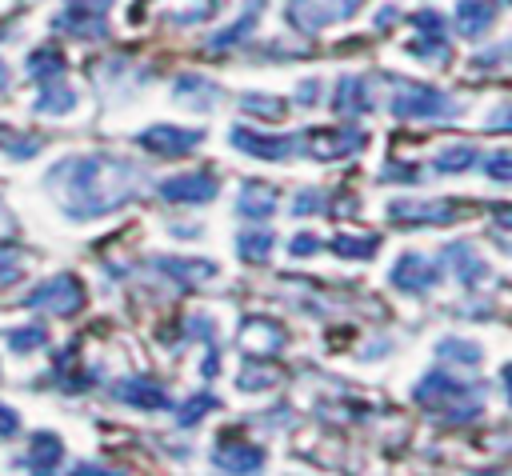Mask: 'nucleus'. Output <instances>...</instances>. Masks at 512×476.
I'll list each match as a JSON object with an SVG mask.
<instances>
[{
	"label": "nucleus",
	"mask_w": 512,
	"mask_h": 476,
	"mask_svg": "<svg viewBox=\"0 0 512 476\" xmlns=\"http://www.w3.org/2000/svg\"><path fill=\"white\" fill-rule=\"evenodd\" d=\"M132 180H136L132 168L124 160H112V156H76L52 172V184H68L64 188V212L80 216V220H92V216L120 208L132 192Z\"/></svg>",
	"instance_id": "1"
},
{
	"label": "nucleus",
	"mask_w": 512,
	"mask_h": 476,
	"mask_svg": "<svg viewBox=\"0 0 512 476\" xmlns=\"http://www.w3.org/2000/svg\"><path fill=\"white\" fill-rule=\"evenodd\" d=\"M392 112L396 116H412V120H452L460 108L432 84H420V80H404L392 96Z\"/></svg>",
	"instance_id": "2"
},
{
	"label": "nucleus",
	"mask_w": 512,
	"mask_h": 476,
	"mask_svg": "<svg viewBox=\"0 0 512 476\" xmlns=\"http://www.w3.org/2000/svg\"><path fill=\"white\" fill-rule=\"evenodd\" d=\"M80 304H84V288H80V280L68 276V272H56L52 280L36 284V288L24 296V308L52 312V316H72Z\"/></svg>",
	"instance_id": "3"
},
{
	"label": "nucleus",
	"mask_w": 512,
	"mask_h": 476,
	"mask_svg": "<svg viewBox=\"0 0 512 476\" xmlns=\"http://www.w3.org/2000/svg\"><path fill=\"white\" fill-rule=\"evenodd\" d=\"M452 216H460L452 200H396L388 208V220L396 224H448Z\"/></svg>",
	"instance_id": "4"
},
{
	"label": "nucleus",
	"mask_w": 512,
	"mask_h": 476,
	"mask_svg": "<svg viewBox=\"0 0 512 476\" xmlns=\"http://www.w3.org/2000/svg\"><path fill=\"white\" fill-rule=\"evenodd\" d=\"M200 140H204V132H196V128H172V124H156V128H148L140 136V144L148 152H160V156H188V152H196Z\"/></svg>",
	"instance_id": "5"
},
{
	"label": "nucleus",
	"mask_w": 512,
	"mask_h": 476,
	"mask_svg": "<svg viewBox=\"0 0 512 476\" xmlns=\"http://www.w3.org/2000/svg\"><path fill=\"white\" fill-rule=\"evenodd\" d=\"M304 140V136H300ZM364 132L360 128H320V132H312L308 140H304V148L316 156V160H332V156H348V152H356V148H364Z\"/></svg>",
	"instance_id": "6"
},
{
	"label": "nucleus",
	"mask_w": 512,
	"mask_h": 476,
	"mask_svg": "<svg viewBox=\"0 0 512 476\" xmlns=\"http://www.w3.org/2000/svg\"><path fill=\"white\" fill-rule=\"evenodd\" d=\"M216 192H220V184L208 172H184V176H172V180L160 184V196L172 200V204H204Z\"/></svg>",
	"instance_id": "7"
},
{
	"label": "nucleus",
	"mask_w": 512,
	"mask_h": 476,
	"mask_svg": "<svg viewBox=\"0 0 512 476\" xmlns=\"http://www.w3.org/2000/svg\"><path fill=\"white\" fill-rule=\"evenodd\" d=\"M296 140L300 136H260L252 128H232V144L248 156H260V160H284L296 152Z\"/></svg>",
	"instance_id": "8"
},
{
	"label": "nucleus",
	"mask_w": 512,
	"mask_h": 476,
	"mask_svg": "<svg viewBox=\"0 0 512 476\" xmlns=\"http://www.w3.org/2000/svg\"><path fill=\"white\" fill-rule=\"evenodd\" d=\"M436 280H440L436 264H432L428 256H420V252H404V256L396 260V268H392V284L404 288V292H424V288H432Z\"/></svg>",
	"instance_id": "9"
},
{
	"label": "nucleus",
	"mask_w": 512,
	"mask_h": 476,
	"mask_svg": "<svg viewBox=\"0 0 512 476\" xmlns=\"http://www.w3.org/2000/svg\"><path fill=\"white\" fill-rule=\"evenodd\" d=\"M240 348H244L248 356H272V352L284 348V332H280L272 320L252 316V320L240 328Z\"/></svg>",
	"instance_id": "10"
},
{
	"label": "nucleus",
	"mask_w": 512,
	"mask_h": 476,
	"mask_svg": "<svg viewBox=\"0 0 512 476\" xmlns=\"http://www.w3.org/2000/svg\"><path fill=\"white\" fill-rule=\"evenodd\" d=\"M332 108L340 116H360L372 108V92H368V80L364 76H340L336 88H332Z\"/></svg>",
	"instance_id": "11"
},
{
	"label": "nucleus",
	"mask_w": 512,
	"mask_h": 476,
	"mask_svg": "<svg viewBox=\"0 0 512 476\" xmlns=\"http://www.w3.org/2000/svg\"><path fill=\"white\" fill-rule=\"evenodd\" d=\"M272 208H276V188L272 184H260V180L240 184V192H236V212L240 216L264 220V216H272Z\"/></svg>",
	"instance_id": "12"
},
{
	"label": "nucleus",
	"mask_w": 512,
	"mask_h": 476,
	"mask_svg": "<svg viewBox=\"0 0 512 476\" xmlns=\"http://www.w3.org/2000/svg\"><path fill=\"white\" fill-rule=\"evenodd\" d=\"M212 460H216V468H224V472H256V468L264 464V452H260V448H252V444L220 440V444H216V452H212Z\"/></svg>",
	"instance_id": "13"
},
{
	"label": "nucleus",
	"mask_w": 512,
	"mask_h": 476,
	"mask_svg": "<svg viewBox=\"0 0 512 476\" xmlns=\"http://www.w3.org/2000/svg\"><path fill=\"white\" fill-rule=\"evenodd\" d=\"M60 436H52V432H36L32 436V448L16 460L20 468H32V472H52L56 464H60Z\"/></svg>",
	"instance_id": "14"
},
{
	"label": "nucleus",
	"mask_w": 512,
	"mask_h": 476,
	"mask_svg": "<svg viewBox=\"0 0 512 476\" xmlns=\"http://www.w3.org/2000/svg\"><path fill=\"white\" fill-rule=\"evenodd\" d=\"M444 260L456 264V276H460L464 284H484V280H488V264L476 256L472 244H448V248H444Z\"/></svg>",
	"instance_id": "15"
},
{
	"label": "nucleus",
	"mask_w": 512,
	"mask_h": 476,
	"mask_svg": "<svg viewBox=\"0 0 512 476\" xmlns=\"http://www.w3.org/2000/svg\"><path fill=\"white\" fill-rule=\"evenodd\" d=\"M496 20V0H460L456 4V24L464 36H480Z\"/></svg>",
	"instance_id": "16"
},
{
	"label": "nucleus",
	"mask_w": 512,
	"mask_h": 476,
	"mask_svg": "<svg viewBox=\"0 0 512 476\" xmlns=\"http://www.w3.org/2000/svg\"><path fill=\"white\" fill-rule=\"evenodd\" d=\"M124 404H136V408H148V412H156V408H168V396L156 388V384H144V380H120L116 388H112Z\"/></svg>",
	"instance_id": "17"
},
{
	"label": "nucleus",
	"mask_w": 512,
	"mask_h": 476,
	"mask_svg": "<svg viewBox=\"0 0 512 476\" xmlns=\"http://www.w3.org/2000/svg\"><path fill=\"white\" fill-rule=\"evenodd\" d=\"M272 248H276V236H272V232H264V228H256V232H240V236H236V256H240V260H248V264L268 260V256H272Z\"/></svg>",
	"instance_id": "18"
},
{
	"label": "nucleus",
	"mask_w": 512,
	"mask_h": 476,
	"mask_svg": "<svg viewBox=\"0 0 512 476\" xmlns=\"http://www.w3.org/2000/svg\"><path fill=\"white\" fill-rule=\"evenodd\" d=\"M28 72H32L36 80H60V72H64V52H60V48H40V52H32V56H28Z\"/></svg>",
	"instance_id": "19"
},
{
	"label": "nucleus",
	"mask_w": 512,
	"mask_h": 476,
	"mask_svg": "<svg viewBox=\"0 0 512 476\" xmlns=\"http://www.w3.org/2000/svg\"><path fill=\"white\" fill-rule=\"evenodd\" d=\"M48 84H52V88H44V96L36 100V108H40V112H56V116L68 112V108L76 104V92H72L68 84H60V80H48Z\"/></svg>",
	"instance_id": "20"
},
{
	"label": "nucleus",
	"mask_w": 512,
	"mask_h": 476,
	"mask_svg": "<svg viewBox=\"0 0 512 476\" xmlns=\"http://www.w3.org/2000/svg\"><path fill=\"white\" fill-rule=\"evenodd\" d=\"M476 160V148L472 144H452V148H444V152H436V172H464L468 164Z\"/></svg>",
	"instance_id": "21"
},
{
	"label": "nucleus",
	"mask_w": 512,
	"mask_h": 476,
	"mask_svg": "<svg viewBox=\"0 0 512 476\" xmlns=\"http://www.w3.org/2000/svg\"><path fill=\"white\" fill-rule=\"evenodd\" d=\"M156 264H164V272H172L176 280H208L216 272V264L208 260H156Z\"/></svg>",
	"instance_id": "22"
},
{
	"label": "nucleus",
	"mask_w": 512,
	"mask_h": 476,
	"mask_svg": "<svg viewBox=\"0 0 512 476\" xmlns=\"http://www.w3.org/2000/svg\"><path fill=\"white\" fill-rule=\"evenodd\" d=\"M380 248V236H336L332 252L336 256H372Z\"/></svg>",
	"instance_id": "23"
},
{
	"label": "nucleus",
	"mask_w": 512,
	"mask_h": 476,
	"mask_svg": "<svg viewBox=\"0 0 512 476\" xmlns=\"http://www.w3.org/2000/svg\"><path fill=\"white\" fill-rule=\"evenodd\" d=\"M240 104H244L252 116H264V120H276V116H284V104H280L276 96H260V92H248V96H240Z\"/></svg>",
	"instance_id": "24"
},
{
	"label": "nucleus",
	"mask_w": 512,
	"mask_h": 476,
	"mask_svg": "<svg viewBox=\"0 0 512 476\" xmlns=\"http://www.w3.org/2000/svg\"><path fill=\"white\" fill-rule=\"evenodd\" d=\"M176 96H180V100L200 96V104H208V100L216 96V88H212L208 80H200V76H184V80H176Z\"/></svg>",
	"instance_id": "25"
},
{
	"label": "nucleus",
	"mask_w": 512,
	"mask_h": 476,
	"mask_svg": "<svg viewBox=\"0 0 512 476\" xmlns=\"http://www.w3.org/2000/svg\"><path fill=\"white\" fill-rule=\"evenodd\" d=\"M208 408H216V400H212V396H196V400H188V404H184V408L176 412L180 428H192V424H196V420H200V416H204Z\"/></svg>",
	"instance_id": "26"
},
{
	"label": "nucleus",
	"mask_w": 512,
	"mask_h": 476,
	"mask_svg": "<svg viewBox=\"0 0 512 476\" xmlns=\"http://www.w3.org/2000/svg\"><path fill=\"white\" fill-rule=\"evenodd\" d=\"M48 340V332L44 328H20V332H12L8 336V344L16 348V352H32V348H40Z\"/></svg>",
	"instance_id": "27"
},
{
	"label": "nucleus",
	"mask_w": 512,
	"mask_h": 476,
	"mask_svg": "<svg viewBox=\"0 0 512 476\" xmlns=\"http://www.w3.org/2000/svg\"><path fill=\"white\" fill-rule=\"evenodd\" d=\"M252 24H256V12H248V16H244V20H236V24H232V28H228V32H220V36H216V40H212V44H216V48H228V44H232V40H244V36H248V32H252Z\"/></svg>",
	"instance_id": "28"
},
{
	"label": "nucleus",
	"mask_w": 512,
	"mask_h": 476,
	"mask_svg": "<svg viewBox=\"0 0 512 476\" xmlns=\"http://www.w3.org/2000/svg\"><path fill=\"white\" fill-rule=\"evenodd\" d=\"M16 276H20V252L12 244H0V284H8Z\"/></svg>",
	"instance_id": "29"
},
{
	"label": "nucleus",
	"mask_w": 512,
	"mask_h": 476,
	"mask_svg": "<svg viewBox=\"0 0 512 476\" xmlns=\"http://www.w3.org/2000/svg\"><path fill=\"white\" fill-rule=\"evenodd\" d=\"M436 352H440V356H460V360H468V364L480 360V348H476V344H464V340H444Z\"/></svg>",
	"instance_id": "30"
},
{
	"label": "nucleus",
	"mask_w": 512,
	"mask_h": 476,
	"mask_svg": "<svg viewBox=\"0 0 512 476\" xmlns=\"http://www.w3.org/2000/svg\"><path fill=\"white\" fill-rule=\"evenodd\" d=\"M488 176L512 184V152H496V156H488Z\"/></svg>",
	"instance_id": "31"
},
{
	"label": "nucleus",
	"mask_w": 512,
	"mask_h": 476,
	"mask_svg": "<svg viewBox=\"0 0 512 476\" xmlns=\"http://www.w3.org/2000/svg\"><path fill=\"white\" fill-rule=\"evenodd\" d=\"M16 432H20V416L0 404V436H16Z\"/></svg>",
	"instance_id": "32"
},
{
	"label": "nucleus",
	"mask_w": 512,
	"mask_h": 476,
	"mask_svg": "<svg viewBox=\"0 0 512 476\" xmlns=\"http://www.w3.org/2000/svg\"><path fill=\"white\" fill-rule=\"evenodd\" d=\"M316 200H320V192H300V196H296V216H304V212H316V208H320Z\"/></svg>",
	"instance_id": "33"
},
{
	"label": "nucleus",
	"mask_w": 512,
	"mask_h": 476,
	"mask_svg": "<svg viewBox=\"0 0 512 476\" xmlns=\"http://www.w3.org/2000/svg\"><path fill=\"white\" fill-rule=\"evenodd\" d=\"M316 248H320V244H316V240H312V236H308V232H304V236H296V240H292V256H312V252H316Z\"/></svg>",
	"instance_id": "34"
},
{
	"label": "nucleus",
	"mask_w": 512,
	"mask_h": 476,
	"mask_svg": "<svg viewBox=\"0 0 512 476\" xmlns=\"http://www.w3.org/2000/svg\"><path fill=\"white\" fill-rule=\"evenodd\" d=\"M488 128H512V104H504V108H496V112L488 116Z\"/></svg>",
	"instance_id": "35"
},
{
	"label": "nucleus",
	"mask_w": 512,
	"mask_h": 476,
	"mask_svg": "<svg viewBox=\"0 0 512 476\" xmlns=\"http://www.w3.org/2000/svg\"><path fill=\"white\" fill-rule=\"evenodd\" d=\"M80 4V12H96V16H104V8L112 4V0H76Z\"/></svg>",
	"instance_id": "36"
},
{
	"label": "nucleus",
	"mask_w": 512,
	"mask_h": 476,
	"mask_svg": "<svg viewBox=\"0 0 512 476\" xmlns=\"http://www.w3.org/2000/svg\"><path fill=\"white\" fill-rule=\"evenodd\" d=\"M500 380H504V392H508V400H512V364H504V372H500Z\"/></svg>",
	"instance_id": "37"
},
{
	"label": "nucleus",
	"mask_w": 512,
	"mask_h": 476,
	"mask_svg": "<svg viewBox=\"0 0 512 476\" xmlns=\"http://www.w3.org/2000/svg\"><path fill=\"white\" fill-rule=\"evenodd\" d=\"M496 224H500V228H512V208H508V212H500V216H496Z\"/></svg>",
	"instance_id": "38"
},
{
	"label": "nucleus",
	"mask_w": 512,
	"mask_h": 476,
	"mask_svg": "<svg viewBox=\"0 0 512 476\" xmlns=\"http://www.w3.org/2000/svg\"><path fill=\"white\" fill-rule=\"evenodd\" d=\"M0 88H8V68H4V60H0Z\"/></svg>",
	"instance_id": "39"
},
{
	"label": "nucleus",
	"mask_w": 512,
	"mask_h": 476,
	"mask_svg": "<svg viewBox=\"0 0 512 476\" xmlns=\"http://www.w3.org/2000/svg\"><path fill=\"white\" fill-rule=\"evenodd\" d=\"M352 4H356V0H348V8H352Z\"/></svg>",
	"instance_id": "40"
}]
</instances>
